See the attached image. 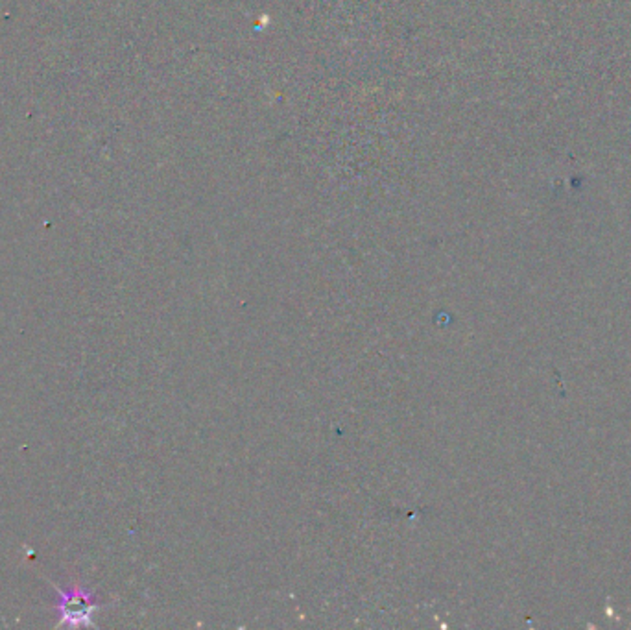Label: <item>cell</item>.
Here are the masks:
<instances>
[{"mask_svg":"<svg viewBox=\"0 0 631 630\" xmlns=\"http://www.w3.org/2000/svg\"><path fill=\"white\" fill-rule=\"evenodd\" d=\"M61 612L63 617H67L72 623H76V617H89L91 603L85 599L84 595L71 591V594L63 597Z\"/></svg>","mask_w":631,"mask_h":630,"instance_id":"cell-1","label":"cell"}]
</instances>
